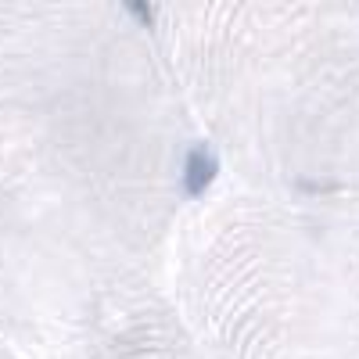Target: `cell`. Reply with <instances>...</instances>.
Wrapping results in <instances>:
<instances>
[{"label":"cell","mask_w":359,"mask_h":359,"mask_svg":"<svg viewBox=\"0 0 359 359\" xmlns=\"http://www.w3.org/2000/svg\"><path fill=\"white\" fill-rule=\"evenodd\" d=\"M126 11H130L140 25H151V22H155V8H151V4H140V0H130Z\"/></svg>","instance_id":"cell-2"},{"label":"cell","mask_w":359,"mask_h":359,"mask_svg":"<svg viewBox=\"0 0 359 359\" xmlns=\"http://www.w3.org/2000/svg\"><path fill=\"white\" fill-rule=\"evenodd\" d=\"M216 172H219V158L208 151L205 144L191 147V151H187V162H184V191H187L191 198H201L208 187H212Z\"/></svg>","instance_id":"cell-1"}]
</instances>
